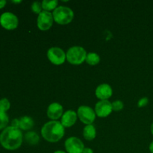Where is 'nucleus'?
Masks as SVG:
<instances>
[{"mask_svg": "<svg viewBox=\"0 0 153 153\" xmlns=\"http://www.w3.org/2000/svg\"><path fill=\"white\" fill-rule=\"evenodd\" d=\"M23 140V135L19 128L7 126L0 134V144L7 150L19 149Z\"/></svg>", "mask_w": 153, "mask_h": 153, "instance_id": "1", "label": "nucleus"}, {"mask_svg": "<svg viewBox=\"0 0 153 153\" xmlns=\"http://www.w3.org/2000/svg\"><path fill=\"white\" fill-rule=\"evenodd\" d=\"M41 134L43 138L48 142L55 143L64 137V127L61 123L57 120L47 122L41 128Z\"/></svg>", "mask_w": 153, "mask_h": 153, "instance_id": "2", "label": "nucleus"}, {"mask_svg": "<svg viewBox=\"0 0 153 153\" xmlns=\"http://www.w3.org/2000/svg\"><path fill=\"white\" fill-rule=\"evenodd\" d=\"M53 19L60 25H67L70 23L74 18V13L73 10L65 6H59L55 9L52 13Z\"/></svg>", "mask_w": 153, "mask_h": 153, "instance_id": "3", "label": "nucleus"}, {"mask_svg": "<svg viewBox=\"0 0 153 153\" xmlns=\"http://www.w3.org/2000/svg\"><path fill=\"white\" fill-rule=\"evenodd\" d=\"M66 56L69 63L79 65V64H82L86 60L87 52L82 46H76L68 49L66 53Z\"/></svg>", "mask_w": 153, "mask_h": 153, "instance_id": "4", "label": "nucleus"}, {"mask_svg": "<svg viewBox=\"0 0 153 153\" xmlns=\"http://www.w3.org/2000/svg\"><path fill=\"white\" fill-rule=\"evenodd\" d=\"M19 19L14 13L4 12L0 16V25L6 30H14L17 28Z\"/></svg>", "mask_w": 153, "mask_h": 153, "instance_id": "5", "label": "nucleus"}, {"mask_svg": "<svg viewBox=\"0 0 153 153\" xmlns=\"http://www.w3.org/2000/svg\"><path fill=\"white\" fill-rule=\"evenodd\" d=\"M77 115L79 120L86 125L92 124L96 119L95 111L93 110L89 106H80L78 109Z\"/></svg>", "mask_w": 153, "mask_h": 153, "instance_id": "6", "label": "nucleus"}, {"mask_svg": "<svg viewBox=\"0 0 153 153\" xmlns=\"http://www.w3.org/2000/svg\"><path fill=\"white\" fill-rule=\"evenodd\" d=\"M47 57L51 63L55 65L64 64L67 59L65 52L59 47H52L48 50Z\"/></svg>", "mask_w": 153, "mask_h": 153, "instance_id": "7", "label": "nucleus"}, {"mask_svg": "<svg viewBox=\"0 0 153 153\" xmlns=\"http://www.w3.org/2000/svg\"><path fill=\"white\" fill-rule=\"evenodd\" d=\"M53 16L49 11L43 10L37 17V27L41 31H47L53 24Z\"/></svg>", "mask_w": 153, "mask_h": 153, "instance_id": "8", "label": "nucleus"}, {"mask_svg": "<svg viewBox=\"0 0 153 153\" xmlns=\"http://www.w3.org/2000/svg\"><path fill=\"white\" fill-rule=\"evenodd\" d=\"M66 151L68 153H82L85 146L80 139L76 137H70L64 143Z\"/></svg>", "mask_w": 153, "mask_h": 153, "instance_id": "9", "label": "nucleus"}, {"mask_svg": "<svg viewBox=\"0 0 153 153\" xmlns=\"http://www.w3.org/2000/svg\"><path fill=\"white\" fill-rule=\"evenodd\" d=\"M112 111V104L108 100H100L96 104L95 113L100 117H106L111 114Z\"/></svg>", "mask_w": 153, "mask_h": 153, "instance_id": "10", "label": "nucleus"}, {"mask_svg": "<svg viewBox=\"0 0 153 153\" xmlns=\"http://www.w3.org/2000/svg\"><path fill=\"white\" fill-rule=\"evenodd\" d=\"M96 96L100 100H108L113 94L111 87L108 84H102L99 85L95 91Z\"/></svg>", "mask_w": 153, "mask_h": 153, "instance_id": "11", "label": "nucleus"}, {"mask_svg": "<svg viewBox=\"0 0 153 153\" xmlns=\"http://www.w3.org/2000/svg\"><path fill=\"white\" fill-rule=\"evenodd\" d=\"M63 115V107L58 102H53L48 107L47 116L51 120H58Z\"/></svg>", "mask_w": 153, "mask_h": 153, "instance_id": "12", "label": "nucleus"}, {"mask_svg": "<svg viewBox=\"0 0 153 153\" xmlns=\"http://www.w3.org/2000/svg\"><path fill=\"white\" fill-rule=\"evenodd\" d=\"M77 114L74 111L69 110L63 114L62 118H61V124L64 127L69 128L71 127L76 123L77 120Z\"/></svg>", "mask_w": 153, "mask_h": 153, "instance_id": "13", "label": "nucleus"}, {"mask_svg": "<svg viewBox=\"0 0 153 153\" xmlns=\"http://www.w3.org/2000/svg\"><path fill=\"white\" fill-rule=\"evenodd\" d=\"M34 126V120L31 117L28 116H24L19 119V129L29 130Z\"/></svg>", "mask_w": 153, "mask_h": 153, "instance_id": "14", "label": "nucleus"}, {"mask_svg": "<svg viewBox=\"0 0 153 153\" xmlns=\"http://www.w3.org/2000/svg\"><path fill=\"white\" fill-rule=\"evenodd\" d=\"M83 136L87 140H92L95 138L97 136V131L94 125H87L84 128Z\"/></svg>", "mask_w": 153, "mask_h": 153, "instance_id": "15", "label": "nucleus"}, {"mask_svg": "<svg viewBox=\"0 0 153 153\" xmlns=\"http://www.w3.org/2000/svg\"><path fill=\"white\" fill-rule=\"evenodd\" d=\"M25 140L27 143L30 145H36L40 140L39 135L35 131H28L24 136Z\"/></svg>", "mask_w": 153, "mask_h": 153, "instance_id": "16", "label": "nucleus"}, {"mask_svg": "<svg viewBox=\"0 0 153 153\" xmlns=\"http://www.w3.org/2000/svg\"><path fill=\"white\" fill-rule=\"evenodd\" d=\"M85 61H86L89 65L95 66L100 63V56H99V55H97L95 52H89L88 54H87Z\"/></svg>", "mask_w": 153, "mask_h": 153, "instance_id": "17", "label": "nucleus"}, {"mask_svg": "<svg viewBox=\"0 0 153 153\" xmlns=\"http://www.w3.org/2000/svg\"><path fill=\"white\" fill-rule=\"evenodd\" d=\"M58 0H52V1H47V0H44L42 1V7L44 9V10L46 11H49V10H55L56 9L57 6H58Z\"/></svg>", "mask_w": 153, "mask_h": 153, "instance_id": "18", "label": "nucleus"}, {"mask_svg": "<svg viewBox=\"0 0 153 153\" xmlns=\"http://www.w3.org/2000/svg\"><path fill=\"white\" fill-rule=\"evenodd\" d=\"M9 123L8 115L6 112H3L0 111V130H4L7 128V126Z\"/></svg>", "mask_w": 153, "mask_h": 153, "instance_id": "19", "label": "nucleus"}, {"mask_svg": "<svg viewBox=\"0 0 153 153\" xmlns=\"http://www.w3.org/2000/svg\"><path fill=\"white\" fill-rule=\"evenodd\" d=\"M10 103L7 99L2 98L0 100V111L3 112H7L10 109Z\"/></svg>", "mask_w": 153, "mask_h": 153, "instance_id": "20", "label": "nucleus"}, {"mask_svg": "<svg viewBox=\"0 0 153 153\" xmlns=\"http://www.w3.org/2000/svg\"><path fill=\"white\" fill-rule=\"evenodd\" d=\"M31 10L34 12V13H37V14H40L43 10H42V3L39 2V1H34L33 2V4H31Z\"/></svg>", "mask_w": 153, "mask_h": 153, "instance_id": "21", "label": "nucleus"}, {"mask_svg": "<svg viewBox=\"0 0 153 153\" xmlns=\"http://www.w3.org/2000/svg\"><path fill=\"white\" fill-rule=\"evenodd\" d=\"M112 104V109L115 111H119L123 108V103L120 100H116Z\"/></svg>", "mask_w": 153, "mask_h": 153, "instance_id": "22", "label": "nucleus"}, {"mask_svg": "<svg viewBox=\"0 0 153 153\" xmlns=\"http://www.w3.org/2000/svg\"><path fill=\"white\" fill-rule=\"evenodd\" d=\"M148 102H149V100H148L147 97H143V98H141L139 100L137 105H138V107L143 108L146 106L148 104Z\"/></svg>", "mask_w": 153, "mask_h": 153, "instance_id": "23", "label": "nucleus"}, {"mask_svg": "<svg viewBox=\"0 0 153 153\" xmlns=\"http://www.w3.org/2000/svg\"><path fill=\"white\" fill-rule=\"evenodd\" d=\"M13 128H19V119H13L11 121V126Z\"/></svg>", "mask_w": 153, "mask_h": 153, "instance_id": "24", "label": "nucleus"}, {"mask_svg": "<svg viewBox=\"0 0 153 153\" xmlns=\"http://www.w3.org/2000/svg\"><path fill=\"white\" fill-rule=\"evenodd\" d=\"M7 4V1L5 0H0V9H2Z\"/></svg>", "mask_w": 153, "mask_h": 153, "instance_id": "25", "label": "nucleus"}, {"mask_svg": "<svg viewBox=\"0 0 153 153\" xmlns=\"http://www.w3.org/2000/svg\"><path fill=\"white\" fill-rule=\"evenodd\" d=\"M82 153H94V151H93L91 148H88V147L85 148V149H84Z\"/></svg>", "mask_w": 153, "mask_h": 153, "instance_id": "26", "label": "nucleus"}, {"mask_svg": "<svg viewBox=\"0 0 153 153\" xmlns=\"http://www.w3.org/2000/svg\"><path fill=\"white\" fill-rule=\"evenodd\" d=\"M149 151H150V152L153 153V141L150 143V144H149Z\"/></svg>", "mask_w": 153, "mask_h": 153, "instance_id": "27", "label": "nucleus"}, {"mask_svg": "<svg viewBox=\"0 0 153 153\" xmlns=\"http://www.w3.org/2000/svg\"><path fill=\"white\" fill-rule=\"evenodd\" d=\"M54 153H67V152H64V151H61V150H58V151H55Z\"/></svg>", "mask_w": 153, "mask_h": 153, "instance_id": "28", "label": "nucleus"}, {"mask_svg": "<svg viewBox=\"0 0 153 153\" xmlns=\"http://www.w3.org/2000/svg\"><path fill=\"white\" fill-rule=\"evenodd\" d=\"M151 132H152V134L153 135V123H152V125H151Z\"/></svg>", "mask_w": 153, "mask_h": 153, "instance_id": "29", "label": "nucleus"}, {"mask_svg": "<svg viewBox=\"0 0 153 153\" xmlns=\"http://www.w3.org/2000/svg\"><path fill=\"white\" fill-rule=\"evenodd\" d=\"M13 3H20L21 1H12Z\"/></svg>", "mask_w": 153, "mask_h": 153, "instance_id": "30", "label": "nucleus"}]
</instances>
